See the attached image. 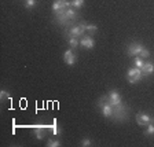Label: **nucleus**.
<instances>
[{"label": "nucleus", "mask_w": 154, "mask_h": 147, "mask_svg": "<svg viewBox=\"0 0 154 147\" xmlns=\"http://www.w3.org/2000/svg\"><path fill=\"white\" fill-rule=\"evenodd\" d=\"M144 136L146 138H150V136H154V124L151 122V124H149L147 127H146V129H144Z\"/></svg>", "instance_id": "nucleus-15"}, {"label": "nucleus", "mask_w": 154, "mask_h": 147, "mask_svg": "<svg viewBox=\"0 0 154 147\" xmlns=\"http://www.w3.org/2000/svg\"><path fill=\"white\" fill-rule=\"evenodd\" d=\"M81 146H83V147H90V146H92V140H91V139H88V138L83 139V140H81Z\"/></svg>", "instance_id": "nucleus-22"}, {"label": "nucleus", "mask_w": 154, "mask_h": 147, "mask_svg": "<svg viewBox=\"0 0 154 147\" xmlns=\"http://www.w3.org/2000/svg\"><path fill=\"white\" fill-rule=\"evenodd\" d=\"M84 3H85V0H70V6L76 10L81 8L84 6Z\"/></svg>", "instance_id": "nucleus-16"}, {"label": "nucleus", "mask_w": 154, "mask_h": 147, "mask_svg": "<svg viewBox=\"0 0 154 147\" xmlns=\"http://www.w3.org/2000/svg\"><path fill=\"white\" fill-rule=\"evenodd\" d=\"M51 129H52V133L57 136V135H61L62 133V129H61V127L58 125V122H57V120H54V122H52V127H51Z\"/></svg>", "instance_id": "nucleus-18"}, {"label": "nucleus", "mask_w": 154, "mask_h": 147, "mask_svg": "<svg viewBox=\"0 0 154 147\" xmlns=\"http://www.w3.org/2000/svg\"><path fill=\"white\" fill-rule=\"evenodd\" d=\"M80 47L85 48V50H92L95 47V40L91 36H83L80 40Z\"/></svg>", "instance_id": "nucleus-11"}, {"label": "nucleus", "mask_w": 154, "mask_h": 147, "mask_svg": "<svg viewBox=\"0 0 154 147\" xmlns=\"http://www.w3.org/2000/svg\"><path fill=\"white\" fill-rule=\"evenodd\" d=\"M107 99H109L110 105H112L113 107H116V106H119V105H121L122 103L121 96H120V93L117 92L116 90H112V91L107 92Z\"/></svg>", "instance_id": "nucleus-8"}, {"label": "nucleus", "mask_w": 154, "mask_h": 147, "mask_svg": "<svg viewBox=\"0 0 154 147\" xmlns=\"http://www.w3.org/2000/svg\"><path fill=\"white\" fill-rule=\"evenodd\" d=\"M142 70V74H143V77H149L151 76V74L154 73V62H144L143 67L140 69Z\"/></svg>", "instance_id": "nucleus-12"}, {"label": "nucleus", "mask_w": 154, "mask_h": 147, "mask_svg": "<svg viewBox=\"0 0 154 147\" xmlns=\"http://www.w3.org/2000/svg\"><path fill=\"white\" fill-rule=\"evenodd\" d=\"M98 107L100 109V113L105 118H113V113H114V107L110 105L107 95H103L98 99Z\"/></svg>", "instance_id": "nucleus-3"}, {"label": "nucleus", "mask_w": 154, "mask_h": 147, "mask_svg": "<svg viewBox=\"0 0 154 147\" xmlns=\"http://www.w3.org/2000/svg\"><path fill=\"white\" fill-rule=\"evenodd\" d=\"M67 41H69V44H70L72 48H79V47H80V41H79V38H77V37L67 38Z\"/></svg>", "instance_id": "nucleus-19"}, {"label": "nucleus", "mask_w": 154, "mask_h": 147, "mask_svg": "<svg viewBox=\"0 0 154 147\" xmlns=\"http://www.w3.org/2000/svg\"><path fill=\"white\" fill-rule=\"evenodd\" d=\"M84 26H85V33L95 35V33L98 32V26L94 25V23H85V22H84Z\"/></svg>", "instance_id": "nucleus-13"}, {"label": "nucleus", "mask_w": 154, "mask_h": 147, "mask_svg": "<svg viewBox=\"0 0 154 147\" xmlns=\"http://www.w3.org/2000/svg\"><path fill=\"white\" fill-rule=\"evenodd\" d=\"M45 144H47V147H59L61 146V142L57 140V139H50Z\"/></svg>", "instance_id": "nucleus-21"}, {"label": "nucleus", "mask_w": 154, "mask_h": 147, "mask_svg": "<svg viewBox=\"0 0 154 147\" xmlns=\"http://www.w3.org/2000/svg\"><path fill=\"white\" fill-rule=\"evenodd\" d=\"M63 62L67 66H73L76 63V54H74L73 50H66L63 52Z\"/></svg>", "instance_id": "nucleus-10"}, {"label": "nucleus", "mask_w": 154, "mask_h": 147, "mask_svg": "<svg viewBox=\"0 0 154 147\" xmlns=\"http://www.w3.org/2000/svg\"><path fill=\"white\" fill-rule=\"evenodd\" d=\"M144 65V61H143V58L142 57H135L134 58V66L135 67H138V69H142Z\"/></svg>", "instance_id": "nucleus-17"}, {"label": "nucleus", "mask_w": 154, "mask_h": 147, "mask_svg": "<svg viewBox=\"0 0 154 147\" xmlns=\"http://www.w3.org/2000/svg\"><path fill=\"white\" fill-rule=\"evenodd\" d=\"M128 114H129V110L128 107L121 103V105L116 106L114 107V113H113V118L117 120V121H125V120L128 118Z\"/></svg>", "instance_id": "nucleus-5"}, {"label": "nucleus", "mask_w": 154, "mask_h": 147, "mask_svg": "<svg viewBox=\"0 0 154 147\" xmlns=\"http://www.w3.org/2000/svg\"><path fill=\"white\" fill-rule=\"evenodd\" d=\"M70 6V0H54L52 3V13L55 11H61V10L65 8H69Z\"/></svg>", "instance_id": "nucleus-9"}, {"label": "nucleus", "mask_w": 154, "mask_h": 147, "mask_svg": "<svg viewBox=\"0 0 154 147\" xmlns=\"http://www.w3.org/2000/svg\"><path fill=\"white\" fill-rule=\"evenodd\" d=\"M127 54L128 57H142V58H150V51L144 48L140 43L132 41L127 47Z\"/></svg>", "instance_id": "nucleus-2"}, {"label": "nucleus", "mask_w": 154, "mask_h": 147, "mask_svg": "<svg viewBox=\"0 0 154 147\" xmlns=\"http://www.w3.org/2000/svg\"><path fill=\"white\" fill-rule=\"evenodd\" d=\"M135 120H136L138 125H140V127H147V125L151 124V122L154 124V115H150V114L143 113V112H138V113H136Z\"/></svg>", "instance_id": "nucleus-7"}, {"label": "nucleus", "mask_w": 154, "mask_h": 147, "mask_svg": "<svg viewBox=\"0 0 154 147\" xmlns=\"http://www.w3.org/2000/svg\"><path fill=\"white\" fill-rule=\"evenodd\" d=\"M54 17H55V22L58 25H63V26L70 25L72 21H74L77 18V11L73 7H69V8L61 10V11H55Z\"/></svg>", "instance_id": "nucleus-1"}, {"label": "nucleus", "mask_w": 154, "mask_h": 147, "mask_svg": "<svg viewBox=\"0 0 154 147\" xmlns=\"http://www.w3.org/2000/svg\"><path fill=\"white\" fill-rule=\"evenodd\" d=\"M0 98H2V100L4 102V100H8L10 99V95L6 92V91H2V92H0Z\"/></svg>", "instance_id": "nucleus-23"}, {"label": "nucleus", "mask_w": 154, "mask_h": 147, "mask_svg": "<svg viewBox=\"0 0 154 147\" xmlns=\"http://www.w3.org/2000/svg\"><path fill=\"white\" fill-rule=\"evenodd\" d=\"M33 133H35V136L37 139H43L45 136V128H43V127H36Z\"/></svg>", "instance_id": "nucleus-14"}, {"label": "nucleus", "mask_w": 154, "mask_h": 147, "mask_svg": "<svg viewBox=\"0 0 154 147\" xmlns=\"http://www.w3.org/2000/svg\"><path fill=\"white\" fill-rule=\"evenodd\" d=\"M143 78V74H142V70L138 69V67H131L127 72V81L129 84H138L139 81Z\"/></svg>", "instance_id": "nucleus-6"}, {"label": "nucleus", "mask_w": 154, "mask_h": 147, "mask_svg": "<svg viewBox=\"0 0 154 147\" xmlns=\"http://www.w3.org/2000/svg\"><path fill=\"white\" fill-rule=\"evenodd\" d=\"M84 33H85V26H84V22H80L77 25H72L66 29V36L67 38L70 37H83Z\"/></svg>", "instance_id": "nucleus-4"}, {"label": "nucleus", "mask_w": 154, "mask_h": 147, "mask_svg": "<svg viewBox=\"0 0 154 147\" xmlns=\"http://www.w3.org/2000/svg\"><path fill=\"white\" fill-rule=\"evenodd\" d=\"M36 6H37V0H25V7L28 10L35 8Z\"/></svg>", "instance_id": "nucleus-20"}]
</instances>
